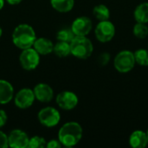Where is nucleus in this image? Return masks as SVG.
Listing matches in <instances>:
<instances>
[{"mask_svg":"<svg viewBox=\"0 0 148 148\" xmlns=\"http://www.w3.org/2000/svg\"><path fill=\"white\" fill-rule=\"evenodd\" d=\"M83 130L82 126L75 122L70 121L65 123L58 132V140L63 147H72L76 146L82 140Z\"/></svg>","mask_w":148,"mask_h":148,"instance_id":"obj_1","label":"nucleus"},{"mask_svg":"<svg viewBox=\"0 0 148 148\" xmlns=\"http://www.w3.org/2000/svg\"><path fill=\"white\" fill-rule=\"evenodd\" d=\"M36 39V32L29 24L23 23L17 25L12 33V42L14 45L21 49L33 47Z\"/></svg>","mask_w":148,"mask_h":148,"instance_id":"obj_2","label":"nucleus"},{"mask_svg":"<svg viewBox=\"0 0 148 148\" xmlns=\"http://www.w3.org/2000/svg\"><path fill=\"white\" fill-rule=\"evenodd\" d=\"M71 55L82 60L88 59L94 51L92 42L86 36H75L70 42Z\"/></svg>","mask_w":148,"mask_h":148,"instance_id":"obj_3","label":"nucleus"},{"mask_svg":"<svg viewBox=\"0 0 148 148\" xmlns=\"http://www.w3.org/2000/svg\"><path fill=\"white\" fill-rule=\"evenodd\" d=\"M135 63L134 52L127 49L120 51L114 60V66L115 69L121 74H127L133 70Z\"/></svg>","mask_w":148,"mask_h":148,"instance_id":"obj_4","label":"nucleus"},{"mask_svg":"<svg viewBox=\"0 0 148 148\" xmlns=\"http://www.w3.org/2000/svg\"><path fill=\"white\" fill-rule=\"evenodd\" d=\"M96 39L101 42H108L115 36V26L109 20L100 21L95 29Z\"/></svg>","mask_w":148,"mask_h":148,"instance_id":"obj_5","label":"nucleus"},{"mask_svg":"<svg viewBox=\"0 0 148 148\" xmlns=\"http://www.w3.org/2000/svg\"><path fill=\"white\" fill-rule=\"evenodd\" d=\"M19 62L23 69L26 70H33L39 65L40 55L34 48H28L23 49L19 56Z\"/></svg>","mask_w":148,"mask_h":148,"instance_id":"obj_6","label":"nucleus"},{"mask_svg":"<svg viewBox=\"0 0 148 148\" xmlns=\"http://www.w3.org/2000/svg\"><path fill=\"white\" fill-rule=\"evenodd\" d=\"M37 117L39 122L42 126L47 127H56L61 120L59 111L52 107H47L41 109L38 113Z\"/></svg>","mask_w":148,"mask_h":148,"instance_id":"obj_7","label":"nucleus"},{"mask_svg":"<svg viewBox=\"0 0 148 148\" xmlns=\"http://www.w3.org/2000/svg\"><path fill=\"white\" fill-rule=\"evenodd\" d=\"M56 104L63 110H72L78 105V96L71 91L59 93L56 99Z\"/></svg>","mask_w":148,"mask_h":148,"instance_id":"obj_8","label":"nucleus"},{"mask_svg":"<svg viewBox=\"0 0 148 148\" xmlns=\"http://www.w3.org/2000/svg\"><path fill=\"white\" fill-rule=\"evenodd\" d=\"M93 23L89 17L88 16H79L74 20L71 25V29L75 36H86L92 30Z\"/></svg>","mask_w":148,"mask_h":148,"instance_id":"obj_9","label":"nucleus"},{"mask_svg":"<svg viewBox=\"0 0 148 148\" xmlns=\"http://www.w3.org/2000/svg\"><path fill=\"white\" fill-rule=\"evenodd\" d=\"M35 99V95L32 89L23 88L16 94L14 101L18 108L26 109L33 105Z\"/></svg>","mask_w":148,"mask_h":148,"instance_id":"obj_10","label":"nucleus"},{"mask_svg":"<svg viewBox=\"0 0 148 148\" xmlns=\"http://www.w3.org/2000/svg\"><path fill=\"white\" fill-rule=\"evenodd\" d=\"M8 141L10 147L27 148L29 138L25 132L20 129H15L12 130L8 135Z\"/></svg>","mask_w":148,"mask_h":148,"instance_id":"obj_11","label":"nucleus"},{"mask_svg":"<svg viewBox=\"0 0 148 148\" xmlns=\"http://www.w3.org/2000/svg\"><path fill=\"white\" fill-rule=\"evenodd\" d=\"M35 98L41 102H49L54 98V91L52 88L46 83H38L33 89Z\"/></svg>","mask_w":148,"mask_h":148,"instance_id":"obj_12","label":"nucleus"},{"mask_svg":"<svg viewBox=\"0 0 148 148\" xmlns=\"http://www.w3.org/2000/svg\"><path fill=\"white\" fill-rule=\"evenodd\" d=\"M129 145L133 148H145L148 145L147 133L141 130L134 131L129 137Z\"/></svg>","mask_w":148,"mask_h":148,"instance_id":"obj_13","label":"nucleus"},{"mask_svg":"<svg viewBox=\"0 0 148 148\" xmlns=\"http://www.w3.org/2000/svg\"><path fill=\"white\" fill-rule=\"evenodd\" d=\"M33 48L37 51L39 55L46 56L53 52L54 43L52 42V41L45 37L36 38L33 44Z\"/></svg>","mask_w":148,"mask_h":148,"instance_id":"obj_14","label":"nucleus"},{"mask_svg":"<svg viewBox=\"0 0 148 148\" xmlns=\"http://www.w3.org/2000/svg\"><path fill=\"white\" fill-rule=\"evenodd\" d=\"M13 96L14 88L12 85L5 80H0V104L9 103Z\"/></svg>","mask_w":148,"mask_h":148,"instance_id":"obj_15","label":"nucleus"},{"mask_svg":"<svg viewBox=\"0 0 148 148\" xmlns=\"http://www.w3.org/2000/svg\"><path fill=\"white\" fill-rule=\"evenodd\" d=\"M134 17L137 23H148V3L144 2L138 4L134 11Z\"/></svg>","mask_w":148,"mask_h":148,"instance_id":"obj_16","label":"nucleus"},{"mask_svg":"<svg viewBox=\"0 0 148 148\" xmlns=\"http://www.w3.org/2000/svg\"><path fill=\"white\" fill-rule=\"evenodd\" d=\"M50 3L52 7L61 13L70 11L75 5V0H50Z\"/></svg>","mask_w":148,"mask_h":148,"instance_id":"obj_17","label":"nucleus"},{"mask_svg":"<svg viewBox=\"0 0 148 148\" xmlns=\"http://www.w3.org/2000/svg\"><path fill=\"white\" fill-rule=\"evenodd\" d=\"M93 15L99 21L109 20L110 10L105 4H97L93 9Z\"/></svg>","mask_w":148,"mask_h":148,"instance_id":"obj_18","label":"nucleus"},{"mask_svg":"<svg viewBox=\"0 0 148 148\" xmlns=\"http://www.w3.org/2000/svg\"><path fill=\"white\" fill-rule=\"evenodd\" d=\"M53 52L59 57H66L71 54L70 43L67 42L58 41V42L54 45Z\"/></svg>","mask_w":148,"mask_h":148,"instance_id":"obj_19","label":"nucleus"},{"mask_svg":"<svg viewBox=\"0 0 148 148\" xmlns=\"http://www.w3.org/2000/svg\"><path fill=\"white\" fill-rule=\"evenodd\" d=\"M134 54V58H135V62L140 66L143 67H147L148 66V49H139Z\"/></svg>","mask_w":148,"mask_h":148,"instance_id":"obj_20","label":"nucleus"},{"mask_svg":"<svg viewBox=\"0 0 148 148\" xmlns=\"http://www.w3.org/2000/svg\"><path fill=\"white\" fill-rule=\"evenodd\" d=\"M133 34L139 39H144L148 36V27L146 23H137L133 28Z\"/></svg>","mask_w":148,"mask_h":148,"instance_id":"obj_21","label":"nucleus"},{"mask_svg":"<svg viewBox=\"0 0 148 148\" xmlns=\"http://www.w3.org/2000/svg\"><path fill=\"white\" fill-rule=\"evenodd\" d=\"M75 36L73 33L71 29H62L59 30L56 34V37H57L58 41L67 42L69 43Z\"/></svg>","mask_w":148,"mask_h":148,"instance_id":"obj_22","label":"nucleus"},{"mask_svg":"<svg viewBox=\"0 0 148 148\" xmlns=\"http://www.w3.org/2000/svg\"><path fill=\"white\" fill-rule=\"evenodd\" d=\"M47 141L44 138L39 136H34L29 139L28 148H43L46 147Z\"/></svg>","mask_w":148,"mask_h":148,"instance_id":"obj_23","label":"nucleus"},{"mask_svg":"<svg viewBox=\"0 0 148 148\" xmlns=\"http://www.w3.org/2000/svg\"><path fill=\"white\" fill-rule=\"evenodd\" d=\"M110 58H111V56H110V54H109V53H108V52H103V53H101V54L100 55V56H99V58H98V62H99V64L101 65V66H106V65L109 62Z\"/></svg>","mask_w":148,"mask_h":148,"instance_id":"obj_24","label":"nucleus"},{"mask_svg":"<svg viewBox=\"0 0 148 148\" xmlns=\"http://www.w3.org/2000/svg\"><path fill=\"white\" fill-rule=\"evenodd\" d=\"M9 147L8 136L0 130V148H7Z\"/></svg>","mask_w":148,"mask_h":148,"instance_id":"obj_25","label":"nucleus"},{"mask_svg":"<svg viewBox=\"0 0 148 148\" xmlns=\"http://www.w3.org/2000/svg\"><path fill=\"white\" fill-rule=\"evenodd\" d=\"M62 144L59 141V140H51L49 142L46 143L47 148H60L62 147Z\"/></svg>","mask_w":148,"mask_h":148,"instance_id":"obj_26","label":"nucleus"},{"mask_svg":"<svg viewBox=\"0 0 148 148\" xmlns=\"http://www.w3.org/2000/svg\"><path fill=\"white\" fill-rule=\"evenodd\" d=\"M7 120H8V117H7L5 111L3 109H0V128L3 127L7 123Z\"/></svg>","mask_w":148,"mask_h":148,"instance_id":"obj_27","label":"nucleus"},{"mask_svg":"<svg viewBox=\"0 0 148 148\" xmlns=\"http://www.w3.org/2000/svg\"><path fill=\"white\" fill-rule=\"evenodd\" d=\"M7 3L10 5H16V4H18L20 3L23 0H6Z\"/></svg>","mask_w":148,"mask_h":148,"instance_id":"obj_28","label":"nucleus"},{"mask_svg":"<svg viewBox=\"0 0 148 148\" xmlns=\"http://www.w3.org/2000/svg\"><path fill=\"white\" fill-rule=\"evenodd\" d=\"M3 5H4V0H0V10L3 9Z\"/></svg>","mask_w":148,"mask_h":148,"instance_id":"obj_29","label":"nucleus"},{"mask_svg":"<svg viewBox=\"0 0 148 148\" xmlns=\"http://www.w3.org/2000/svg\"><path fill=\"white\" fill-rule=\"evenodd\" d=\"M2 34H3V30H2V28L0 27V37L2 36Z\"/></svg>","mask_w":148,"mask_h":148,"instance_id":"obj_30","label":"nucleus"},{"mask_svg":"<svg viewBox=\"0 0 148 148\" xmlns=\"http://www.w3.org/2000/svg\"><path fill=\"white\" fill-rule=\"evenodd\" d=\"M146 133H147V140H148V129H147V131Z\"/></svg>","mask_w":148,"mask_h":148,"instance_id":"obj_31","label":"nucleus"},{"mask_svg":"<svg viewBox=\"0 0 148 148\" xmlns=\"http://www.w3.org/2000/svg\"></svg>","mask_w":148,"mask_h":148,"instance_id":"obj_32","label":"nucleus"}]
</instances>
